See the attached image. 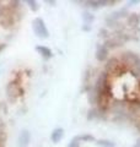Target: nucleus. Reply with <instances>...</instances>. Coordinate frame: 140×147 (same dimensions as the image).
Wrapping results in <instances>:
<instances>
[{
  "label": "nucleus",
  "mask_w": 140,
  "mask_h": 147,
  "mask_svg": "<svg viewBox=\"0 0 140 147\" xmlns=\"http://www.w3.org/2000/svg\"><path fill=\"white\" fill-rule=\"evenodd\" d=\"M93 90H95L97 97L96 108L101 113L106 114L111 105V98H112V86L109 84V75L106 71L101 72L95 86H93Z\"/></svg>",
  "instance_id": "f257e3e1"
},
{
  "label": "nucleus",
  "mask_w": 140,
  "mask_h": 147,
  "mask_svg": "<svg viewBox=\"0 0 140 147\" xmlns=\"http://www.w3.org/2000/svg\"><path fill=\"white\" fill-rule=\"evenodd\" d=\"M130 69L124 65V64L119 60V58L113 57L107 59L106 66H105V71L108 74L109 76H122L124 74H127Z\"/></svg>",
  "instance_id": "f03ea898"
},
{
  "label": "nucleus",
  "mask_w": 140,
  "mask_h": 147,
  "mask_svg": "<svg viewBox=\"0 0 140 147\" xmlns=\"http://www.w3.org/2000/svg\"><path fill=\"white\" fill-rule=\"evenodd\" d=\"M32 28H33L35 34L41 39H47L49 37V31L46 26V22L41 17H36L32 22Z\"/></svg>",
  "instance_id": "7ed1b4c3"
},
{
  "label": "nucleus",
  "mask_w": 140,
  "mask_h": 147,
  "mask_svg": "<svg viewBox=\"0 0 140 147\" xmlns=\"http://www.w3.org/2000/svg\"><path fill=\"white\" fill-rule=\"evenodd\" d=\"M140 59V57L137 54V53H134L132 52V50H127V52H124L120 54V58H119V60L122 61L124 65H127L129 69H132L135 64H137V61Z\"/></svg>",
  "instance_id": "20e7f679"
},
{
  "label": "nucleus",
  "mask_w": 140,
  "mask_h": 147,
  "mask_svg": "<svg viewBox=\"0 0 140 147\" xmlns=\"http://www.w3.org/2000/svg\"><path fill=\"white\" fill-rule=\"evenodd\" d=\"M6 93H7V97L10 100H15L18 96H22L23 94V90L21 88L18 84L16 81H12L10 82L7 86H6Z\"/></svg>",
  "instance_id": "39448f33"
},
{
  "label": "nucleus",
  "mask_w": 140,
  "mask_h": 147,
  "mask_svg": "<svg viewBox=\"0 0 140 147\" xmlns=\"http://www.w3.org/2000/svg\"><path fill=\"white\" fill-rule=\"evenodd\" d=\"M96 60L100 63H103L108 59V49L105 44H99L96 48V53H95Z\"/></svg>",
  "instance_id": "423d86ee"
},
{
  "label": "nucleus",
  "mask_w": 140,
  "mask_h": 147,
  "mask_svg": "<svg viewBox=\"0 0 140 147\" xmlns=\"http://www.w3.org/2000/svg\"><path fill=\"white\" fill-rule=\"evenodd\" d=\"M31 141V134L29 130H22L20 132V136H18L17 140V146L18 147H27Z\"/></svg>",
  "instance_id": "0eeeda50"
},
{
  "label": "nucleus",
  "mask_w": 140,
  "mask_h": 147,
  "mask_svg": "<svg viewBox=\"0 0 140 147\" xmlns=\"http://www.w3.org/2000/svg\"><path fill=\"white\" fill-rule=\"evenodd\" d=\"M36 50H37V53H38L42 58L46 59V60H48V59H50L53 57V52L50 50V48L46 47V45H37Z\"/></svg>",
  "instance_id": "6e6552de"
},
{
  "label": "nucleus",
  "mask_w": 140,
  "mask_h": 147,
  "mask_svg": "<svg viewBox=\"0 0 140 147\" xmlns=\"http://www.w3.org/2000/svg\"><path fill=\"white\" fill-rule=\"evenodd\" d=\"M63 137H64V129H62V127L54 129L52 131V134H50V140H52V142H54V144H59Z\"/></svg>",
  "instance_id": "1a4fd4ad"
},
{
  "label": "nucleus",
  "mask_w": 140,
  "mask_h": 147,
  "mask_svg": "<svg viewBox=\"0 0 140 147\" xmlns=\"http://www.w3.org/2000/svg\"><path fill=\"white\" fill-rule=\"evenodd\" d=\"M103 113H101L97 108H91L87 113V120H99V119H103Z\"/></svg>",
  "instance_id": "9d476101"
},
{
  "label": "nucleus",
  "mask_w": 140,
  "mask_h": 147,
  "mask_svg": "<svg viewBox=\"0 0 140 147\" xmlns=\"http://www.w3.org/2000/svg\"><path fill=\"white\" fill-rule=\"evenodd\" d=\"M127 22L130 27H138L140 24V18L138 13H129L127 17Z\"/></svg>",
  "instance_id": "9b49d317"
},
{
  "label": "nucleus",
  "mask_w": 140,
  "mask_h": 147,
  "mask_svg": "<svg viewBox=\"0 0 140 147\" xmlns=\"http://www.w3.org/2000/svg\"><path fill=\"white\" fill-rule=\"evenodd\" d=\"M96 145L99 147H116V142L112 140H106V139H100L96 141Z\"/></svg>",
  "instance_id": "f8f14e48"
},
{
  "label": "nucleus",
  "mask_w": 140,
  "mask_h": 147,
  "mask_svg": "<svg viewBox=\"0 0 140 147\" xmlns=\"http://www.w3.org/2000/svg\"><path fill=\"white\" fill-rule=\"evenodd\" d=\"M76 141H79V142H81V141H84V142H91V141H95V137H93L92 135H90V134H82V135H77V136H75L74 137Z\"/></svg>",
  "instance_id": "ddd939ff"
},
{
  "label": "nucleus",
  "mask_w": 140,
  "mask_h": 147,
  "mask_svg": "<svg viewBox=\"0 0 140 147\" xmlns=\"http://www.w3.org/2000/svg\"><path fill=\"white\" fill-rule=\"evenodd\" d=\"M82 20H84V22H85V25H88V26H90L92 22H93V20H95V16H93L91 12L85 11V12L82 13Z\"/></svg>",
  "instance_id": "4468645a"
},
{
  "label": "nucleus",
  "mask_w": 140,
  "mask_h": 147,
  "mask_svg": "<svg viewBox=\"0 0 140 147\" xmlns=\"http://www.w3.org/2000/svg\"><path fill=\"white\" fill-rule=\"evenodd\" d=\"M130 70H132V74H134V76H137V77L140 76V59L137 61V64L130 69Z\"/></svg>",
  "instance_id": "2eb2a0df"
},
{
  "label": "nucleus",
  "mask_w": 140,
  "mask_h": 147,
  "mask_svg": "<svg viewBox=\"0 0 140 147\" xmlns=\"http://www.w3.org/2000/svg\"><path fill=\"white\" fill-rule=\"evenodd\" d=\"M26 3L29 4V6H30V9L32 11H37L39 9V4L37 1H35V0H27Z\"/></svg>",
  "instance_id": "dca6fc26"
},
{
  "label": "nucleus",
  "mask_w": 140,
  "mask_h": 147,
  "mask_svg": "<svg viewBox=\"0 0 140 147\" xmlns=\"http://www.w3.org/2000/svg\"><path fill=\"white\" fill-rule=\"evenodd\" d=\"M67 147H80V142L76 141L75 139H73L71 141L69 142V145H68Z\"/></svg>",
  "instance_id": "f3484780"
},
{
  "label": "nucleus",
  "mask_w": 140,
  "mask_h": 147,
  "mask_svg": "<svg viewBox=\"0 0 140 147\" xmlns=\"http://www.w3.org/2000/svg\"><path fill=\"white\" fill-rule=\"evenodd\" d=\"M100 37H105V38H108V31H107L106 28H101L100 32H99Z\"/></svg>",
  "instance_id": "a211bd4d"
},
{
  "label": "nucleus",
  "mask_w": 140,
  "mask_h": 147,
  "mask_svg": "<svg viewBox=\"0 0 140 147\" xmlns=\"http://www.w3.org/2000/svg\"><path fill=\"white\" fill-rule=\"evenodd\" d=\"M20 4H21L20 1H11V3H10V7H11V9H18V7L21 6Z\"/></svg>",
  "instance_id": "6ab92c4d"
},
{
  "label": "nucleus",
  "mask_w": 140,
  "mask_h": 147,
  "mask_svg": "<svg viewBox=\"0 0 140 147\" xmlns=\"http://www.w3.org/2000/svg\"><path fill=\"white\" fill-rule=\"evenodd\" d=\"M137 4H140V0H130V1H128V6H133Z\"/></svg>",
  "instance_id": "aec40b11"
},
{
  "label": "nucleus",
  "mask_w": 140,
  "mask_h": 147,
  "mask_svg": "<svg viewBox=\"0 0 140 147\" xmlns=\"http://www.w3.org/2000/svg\"><path fill=\"white\" fill-rule=\"evenodd\" d=\"M82 30L84 31H90V26H88V25H84L82 26Z\"/></svg>",
  "instance_id": "412c9836"
},
{
  "label": "nucleus",
  "mask_w": 140,
  "mask_h": 147,
  "mask_svg": "<svg viewBox=\"0 0 140 147\" xmlns=\"http://www.w3.org/2000/svg\"><path fill=\"white\" fill-rule=\"evenodd\" d=\"M5 48H6V44H4V43L0 44V52H1V50H4Z\"/></svg>",
  "instance_id": "4be33fe9"
},
{
  "label": "nucleus",
  "mask_w": 140,
  "mask_h": 147,
  "mask_svg": "<svg viewBox=\"0 0 140 147\" xmlns=\"http://www.w3.org/2000/svg\"><path fill=\"white\" fill-rule=\"evenodd\" d=\"M134 147H140V140H139V141H138V144H137V145H135V146H134Z\"/></svg>",
  "instance_id": "5701e85b"
},
{
  "label": "nucleus",
  "mask_w": 140,
  "mask_h": 147,
  "mask_svg": "<svg viewBox=\"0 0 140 147\" xmlns=\"http://www.w3.org/2000/svg\"><path fill=\"white\" fill-rule=\"evenodd\" d=\"M138 88H139V91H140V81H139V84H138Z\"/></svg>",
  "instance_id": "b1692460"
},
{
  "label": "nucleus",
  "mask_w": 140,
  "mask_h": 147,
  "mask_svg": "<svg viewBox=\"0 0 140 147\" xmlns=\"http://www.w3.org/2000/svg\"><path fill=\"white\" fill-rule=\"evenodd\" d=\"M139 18H140V15H139Z\"/></svg>",
  "instance_id": "393cba45"
}]
</instances>
